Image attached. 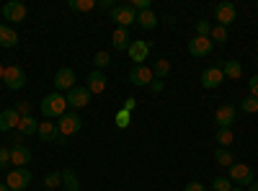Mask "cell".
<instances>
[{
	"mask_svg": "<svg viewBox=\"0 0 258 191\" xmlns=\"http://www.w3.org/2000/svg\"><path fill=\"white\" fill-rule=\"evenodd\" d=\"M41 114H44V119H59L68 114V96H62V93H47L44 98H41Z\"/></svg>",
	"mask_w": 258,
	"mask_h": 191,
	"instance_id": "6da1fadb",
	"label": "cell"
},
{
	"mask_svg": "<svg viewBox=\"0 0 258 191\" xmlns=\"http://www.w3.org/2000/svg\"><path fill=\"white\" fill-rule=\"evenodd\" d=\"M31 171L29 168H13V171L6 176V186L11 188V191H26L29 186H31Z\"/></svg>",
	"mask_w": 258,
	"mask_h": 191,
	"instance_id": "7a4b0ae2",
	"label": "cell"
},
{
	"mask_svg": "<svg viewBox=\"0 0 258 191\" xmlns=\"http://www.w3.org/2000/svg\"><path fill=\"white\" fill-rule=\"evenodd\" d=\"M80 126H83V119H80L78 111H68L64 116H59V121H57L59 137H73V135H78Z\"/></svg>",
	"mask_w": 258,
	"mask_h": 191,
	"instance_id": "3957f363",
	"label": "cell"
},
{
	"mask_svg": "<svg viewBox=\"0 0 258 191\" xmlns=\"http://www.w3.org/2000/svg\"><path fill=\"white\" fill-rule=\"evenodd\" d=\"M111 21L119 26V29H129L132 24H137V11L132 8V6H116L114 11H111Z\"/></svg>",
	"mask_w": 258,
	"mask_h": 191,
	"instance_id": "277c9868",
	"label": "cell"
},
{
	"mask_svg": "<svg viewBox=\"0 0 258 191\" xmlns=\"http://www.w3.org/2000/svg\"><path fill=\"white\" fill-rule=\"evenodd\" d=\"M3 80H6V86H8L11 91H18V88L26 86V70L21 68V65H8Z\"/></svg>",
	"mask_w": 258,
	"mask_h": 191,
	"instance_id": "5b68a950",
	"label": "cell"
},
{
	"mask_svg": "<svg viewBox=\"0 0 258 191\" xmlns=\"http://www.w3.org/2000/svg\"><path fill=\"white\" fill-rule=\"evenodd\" d=\"M153 80H155V73H153V68H147V65H135L132 70H129V83L137 86V88L150 86Z\"/></svg>",
	"mask_w": 258,
	"mask_h": 191,
	"instance_id": "8992f818",
	"label": "cell"
},
{
	"mask_svg": "<svg viewBox=\"0 0 258 191\" xmlns=\"http://www.w3.org/2000/svg\"><path fill=\"white\" fill-rule=\"evenodd\" d=\"M26 16H29L26 6H24V3H18V0H11V3L3 6V18L11 21V24H24Z\"/></svg>",
	"mask_w": 258,
	"mask_h": 191,
	"instance_id": "52a82bcc",
	"label": "cell"
},
{
	"mask_svg": "<svg viewBox=\"0 0 258 191\" xmlns=\"http://www.w3.org/2000/svg\"><path fill=\"white\" fill-rule=\"evenodd\" d=\"M78 86V83H75V70L73 68H59L57 70V75H54V88H57V93L59 91H73Z\"/></svg>",
	"mask_w": 258,
	"mask_h": 191,
	"instance_id": "ba28073f",
	"label": "cell"
},
{
	"mask_svg": "<svg viewBox=\"0 0 258 191\" xmlns=\"http://www.w3.org/2000/svg\"><path fill=\"white\" fill-rule=\"evenodd\" d=\"M214 18H217V24L220 26H230L235 18H238V8H235L232 3H217L214 6Z\"/></svg>",
	"mask_w": 258,
	"mask_h": 191,
	"instance_id": "9c48e42d",
	"label": "cell"
},
{
	"mask_svg": "<svg viewBox=\"0 0 258 191\" xmlns=\"http://www.w3.org/2000/svg\"><path fill=\"white\" fill-rule=\"evenodd\" d=\"M235 116H238V109H235L232 103H225L217 109V114H214V124H217V130H225V126L235 124Z\"/></svg>",
	"mask_w": 258,
	"mask_h": 191,
	"instance_id": "30bf717a",
	"label": "cell"
},
{
	"mask_svg": "<svg viewBox=\"0 0 258 191\" xmlns=\"http://www.w3.org/2000/svg\"><path fill=\"white\" fill-rule=\"evenodd\" d=\"M230 171V181H235V183H240V186H250L253 183V173H250V168L248 165H243V163H235V165H230L227 168Z\"/></svg>",
	"mask_w": 258,
	"mask_h": 191,
	"instance_id": "8fae6325",
	"label": "cell"
},
{
	"mask_svg": "<svg viewBox=\"0 0 258 191\" xmlns=\"http://www.w3.org/2000/svg\"><path fill=\"white\" fill-rule=\"evenodd\" d=\"M129 57H132L135 65H142V62L150 57V41H145V39H132V44H129Z\"/></svg>",
	"mask_w": 258,
	"mask_h": 191,
	"instance_id": "7c38bea8",
	"label": "cell"
},
{
	"mask_svg": "<svg viewBox=\"0 0 258 191\" xmlns=\"http://www.w3.org/2000/svg\"><path fill=\"white\" fill-rule=\"evenodd\" d=\"M212 44H214V41L209 36H194L188 41V54L191 57H207L212 52Z\"/></svg>",
	"mask_w": 258,
	"mask_h": 191,
	"instance_id": "4fadbf2b",
	"label": "cell"
},
{
	"mask_svg": "<svg viewBox=\"0 0 258 191\" xmlns=\"http://www.w3.org/2000/svg\"><path fill=\"white\" fill-rule=\"evenodd\" d=\"M88 103H91V93H88L85 86H75L68 93V106H73V109H85Z\"/></svg>",
	"mask_w": 258,
	"mask_h": 191,
	"instance_id": "5bb4252c",
	"label": "cell"
},
{
	"mask_svg": "<svg viewBox=\"0 0 258 191\" xmlns=\"http://www.w3.org/2000/svg\"><path fill=\"white\" fill-rule=\"evenodd\" d=\"M29 163H31L29 145H16V147H11V165H13V168H26Z\"/></svg>",
	"mask_w": 258,
	"mask_h": 191,
	"instance_id": "9a60e30c",
	"label": "cell"
},
{
	"mask_svg": "<svg viewBox=\"0 0 258 191\" xmlns=\"http://www.w3.org/2000/svg\"><path fill=\"white\" fill-rule=\"evenodd\" d=\"M106 86H109V78H106L101 70H93V73H88V93L91 96H98V93H103L106 91Z\"/></svg>",
	"mask_w": 258,
	"mask_h": 191,
	"instance_id": "2e32d148",
	"label": "cell"
},
{
	"mask_svg": "<svg viewBox=\"0 0 258 191\" xmlns=\"http://www.w3.org/2000/svg\"><path fill=\"white\" fill-rule=\"evenodd\" d=\"M222 80H225V73H222V68H207L204 73H202V86L204 88H220L222 86Z\"/></svg>",
	"mask_w": 258,
	"mask_h": 191,
	"instance_id": "e0dca14e",
	"label": "cell"
},
{
	"mask_svg": "<svg viewBox=\"0 0 258 191\" xmlns=\"http://www.w3.org/2000/svg\"><path fill=\"white\" fill-rule=\"evenodd\" d=\"M36 137L41 142H54L59 137V130H57V121L52 119H44V121H39V130H36Z\"/></svg>",
	"mask_w": 258,
	"mask_h": 191,
	"instance_id": "ac0fdd59",
	"label": "cell"
},
{
	"mask_svg": "<svg viewBox=\"0 0 258 191\" xmlns=\"http://www.w3.org/2000/svg\"><path fill=\"white\" fill-rule=\"evenodd\" d=\"M18 111L16 109H6V111H0V132H16L18 130Z\"/></svg>",
	"mask_w": 258,
	"mask_h": 191,
	"instance_id": "d6986e66",
	"label": "cell"
},
{
	"mask_svg": "<svg viewBox=\"0 0 258 191\" xmlns=\"http://www.w3.org/2000/svg\"><path fill=\"white\" fill-rule=\"evenodd\" d=\"M18 44V34L16 29L6 26V24H0V47H6V49H13Z\"/></svg>",
	"mask_w": 258,
	"mask_h": 191,
	"instance_id": "ffe728a7",
	"label": "cell"
},
{
	"mask_svg": "<svg viewBox=\"0 0 258 191\" xmlns=\"http://www.w3.org/2000/svg\"><path fill=\"white\" fill-rule=\"evenodd\" d=\"M111 44H114V49H129V44H132V39H129V29H114V34H111Z\"/></svg>",
	"mask_w": 258,
	"mask_h": 191,
	"instance_id": "44dd1931",
	"label": "cell"
},
{
	"mask_svg": "<svg viewBox=\"0 0 258 191\" xmlns=\"http://www.w3.org/2000/svg\"><path fill=\"white\" fill-rule=\"evenodd\" d=\"M222 73H225V78L240 80V78H243V65H240L238 59H227L225 65H222Z\"/></svg>",
	"mask_w": 258,
	"mask_h": 191,
	"instance_id": "7402d4cb",
	"label": "cell"
},
{
	"mask_svg": "<svg viewBox=\"0 0 258 191\" xmlns=\"http://www.w3.org/2000/svg\"><path fill=\"white\" fill-rule=\"evenodd\" d=\"M137 26H142V29H155L158 26V16L153 13V8L137 13Z\"/></svg>",
	"mask_w": 258,
	"mask_h": 191,
	"instance_id": "603a6c76",
	"label": "cell"
},
{
	"mask_svg": "<svg viewBox=\"0 0 258 191\" xmlns=\"http://www.w3.org/2000/svg\"><path fill=\"white\" fill-rule=\"evenodd\" d=\"M36 130H39V121L34 119V116H24L18 121V132L24 135V137H29V135H36Z\"/></svg>",
	"mask_w": 258,
	"mask_h": 191,
	"instance_id": "cb8c5ba5",
	"label": "cell"
},
{
	"mask_svg": "<svg viewBox=\"0 0 258 191\" xmlns=\"http://www.w3.org/2000/svg\"><path fill=\"white\" fill-rule=\"evenodd\" d=\"M214 140H217V145H222L225 150L235 142V132H232V126H225V130H217V135H214Z\"/></svg>",
	"mask_w": 258,
	"mask_h": 191,
	"instance_id": "d4e9b609",
	"label": "cell"
},
{
	"mask_svg": "<svg viewBox=\"0 0 258 191\" xmlns=\"http://www.w3.org/2000/svg\"><path fill=\"white\" fill-rule=\"evenodd\" d=\"M62 183L68 186V191H80V186H78V176H75L73 168H64V171H62Z\"/></svg>",
	"mask_w": 258,
	"mask_h": 191,
	"instance_id": "484cf974",
	"label": "cell"
},
{
	"mask_svg": "<svg viewBox=\"0 0 258 191\" xmlns=\"http://www.w3.org/2000/svg\"><path fill=\"white\" fill-rule=\"evenodd\" d=\"M214 160H217L220 165H225V168L235 165V158H232V153H230V150H225V147H217V150H214Z\"/></svg>",
	"mask_w": 258,
	"mask_h": 191,
	"instance_id": "4316f807",
	"label": "cell"
},
{
	"mask_svg": "<svg viewBox=\"0 0 258 191\" xmlns=\"http://www.w3.org/2000/svg\"><path fill=\"white\" fill-rule=\"evenodd\" d=\"M68 6H70L73 11H78V13H88V11L96 8V0H70Z\"/></svg>",
	"mask_w": 258,
	"mask_h": 191,
	"instance_id": "83f0119b",
	"label": "cell"
},
{
	"mask_svg": "<svg viewBox=\"0 0 258 191\" xmlns=\"http://www.w3.org/2000/svg\"><path fill=\"white\" fill-rule=\"evenodd\" d=\"M44 186L52 188V191H57V188L62 186V171H49V173L44 176Z\"/></svg>",
	"mask_w": 258,
	"mask_h": 191,
	"instance_id": "f1b7e54d",
	"label": "cell"
},
{
	"mask_svg": "<svg viewBox=\"0 0 258 191\" xmlns=\"http://www.w3.org/2000/svg\"><path fill=\"white\" fill-rule=\"evenodd\" d=\"M153 73H155V78L165 80V78L170 75V62H168V59H158V62H155V68H153Z\"/></svg>",
	"mask_w": 258,
	"mask_h": 191,
	"instance_id": "f546056e",
	"label": "cell"
},
{
	"mask_svg": "<svg viewBox=\"0 0 258 191\" xmlns=\"http://www.w3.org/2000/svg\"><path fill=\"white\" fill-rule=\"evenodd\" d=\"M93 65H96V70H106V68L111 65V54H109V52H96Z\"/></svg>",
	"mask_w": 258,
	"mask_h": 191,
	"instance_id": "4dcf8cb0",
	"label": "cell"
},
{
	"mask_svg": "<svg viewBox=\"0 0 258 191\" xmlns=\"http://www.w3.org/2000/svg\"><path fill=\"white\" fill-rule=\"evenodd\" d=\"M209 39L212 41H217V44H225V41H227V29L225 26H212V34H209Z\"/></svg>",
	"mask_w": 258,
	"mask_h": 191,
	"instance_id": "1f68e13d",
	"label": "cell"
},
{
	"mask_svg": "<svg viewBox=\"0 0 258 191\" xmlns=\"http://www.w3.org/2000/svg\"><path fill=\"white\" fill-rule=\"evenodd\" d=\"M114 124L119 126V130H126V126L129 124H132V114H129V111H116V116H114Z\"/></svg>",
	"mask_w": 258,
	"mask_h": 191,
	"instance_id": "d6a6232c",
	"label": "cell"
},
{
	"mask_svg": "<svg viewBox=\"0 0 258 191\" xmlns=\"http://www.w3.org/2000/svg\"><path fill=\"white\" fill-rule=\"evenodd\" d=\"M212 188H214V191H232V181L225 178V176H220V178L212 181Z\"/></svg>",
	"mask_w": 258,
	"mask_h": 191,
	"instance_id": "836d02e7",
	"label": "cell"
},
{
	"mask_svg": "<svg viewBox=\"0 0 258 191\" xmlns=\"http://www.w3.org/2000/svg\"><path fill=\"white\" fill-rule=\"evenodd\" d=\"M240 111H245V114H255L258 111V98H245V101H240Z\"/></svg>",
	"mask_w": 258,
	"mask_h": 191,
	"instance_id": "e575fe53",
	"label": "cell"
},
{
	"mask_svg": "<svg viewBox=\"0 0 258 191\" xmlns=\"http://www.w3.org/2000/svg\"><path fill=\"white\" fill-rule=\"evenodd\" d=\"M13 109L18 111V116H21V119H24V116H31V103H29V101H18V103L13 106Z\"/></svg>",
	"mask_w": 258,
	"mask_h": 191,
	"instance_id": "d590c367",
	"label": "cell"
},
{
	"mask_svg": "<svg viewBox=\"0 0 258 191\" xmlns=\"http://www.w3.org/2000/svg\"><path fill=\"white\" fill-rule=\"evenodd\" d=\"M212 34V24H209V21H197V36H209Z\"/></svg>",
	"mask_w": 258,
	"mask_h": 191,
	"instance_id": "8d00e7d4",
	"label": "cell"
},
{
	"mask_svg": "<svg viewBox=\"0 0 258 191\" xmlns=\"http://www.w3.org/2000/svg\"><path fill=\"white\" fill-rule=\"evenodd\" d=\"M6 165H11V147H0V168L6 171Z\"/></svg>",
	"mask_w": 258,
	"mask_h": 191,
	"instance_id": "74e56055",
	"label": "cell"
},
{
	"mask_svg": "<svg viewBox=\"0 0 258 191\" xmlns=\"http://www.w3.org/2000/svg\"><path fill=\"white\" fill-rule=\"evenodd\" d=\"M129 6H132L137 13H142V11H150V0H129Z\"/></svg>",
	"mask_w": 258,
	"mask_h": 191,
	"instance_id": "f35d334b",
	"label": "cell"
},
{
	"mask_svg": "<svg viewBox=\"0 0 258 191\" xmlns=\"http://www.w3.org/2000/svg\"><path fill=\"white\" fill-rule=\"evenodd\" d=\"M248 91H250V98H258V75L248 80Z\"/></svg>",
	"mask_w": 258,
	"mask_h": 191,
	"instance_id": "ab89813d",
	"label": "cell"
},
{
	"mask_svg": "<svg viewBox=\"0 0 258 191\" xmlns=\"http://www.w3.org/2000/svg\"><path fill=\"white\" fill-rule=\"evenodd\" d=\"M96 8H103V11H114V8H116V3H114V0H98V3H96Z\"/></svg>",
	"mask_w": 258,
	"mask_h": 191,
	"instance_id": "60d3db41",
	"label": "cell"
},
{
	"mask_svg": "<svg viewBox=\"0 0 258 191\" xmlns=\"http://www.w3.org/2000/svg\"><path fill=\"white\" fill-rule=\"evenodd\" d=\"M183 191H207V186L204 183H199V181H191V183H186V188Z\"/></svg>",
	"mask_w": 258,
	"mask_h": 191,
	"instance_id": "b9f144b4",
	"label": "cell"
},
{
	"mask_svg": "<svg viewBox=\"0 0 258 191\" xmlns=\"http://www.w3.org/2000/svg\"><path fill=\"white\" fill-rule=\"evenodd\" d=\"M11 145H13V147H16V145H24V135H21L18 130L11 135Z\"/></svg>",
	"mask_w": 258,
	"mask_h": 191,
	"instance_id": "7bdbcfd3",
	"label": "cell"
},
{
	"mask_svg": "<svg viewBox=\"0 0 258 191\" xmlns=\"http://www.w3.org/2000/svg\"><path fill=\"white\" fill-rule=\"evenodd\" d=\"M135 106H137V101H135L132 96H129V98L124 101V111H129V114H132V111H135Z\"/></svg>",
	"mask_w": 258,
	"mask_h": 191,
	"instance_id": "ee69618b",
	"label": "cell"
},
{
	"mask_svg": "<svg viewBox=\"0 0 258 191\" xmlns=\"http://www.w3.org/2000/svg\"><path fill=\"white\" fill-rule=\"evenodd\" d=\"M163 86H165V83H163V80H160V78H155V80H153V83H150V88H153V91H155V93H160V91H163Z\"/></svg>",
	"mask_w": 258,
	"mask_h": 191,
	"instance_id": "f6af8a7d",
	"label": "cell"
},
{
	"mask_svg": "<svg viewBox=\"0 0 258 191\" xmlns=\"http://www.w3.org/2000/svg\"><path fill=\"white\" fill-rule=\"evenodd\" d=\"M248 191H258V181H253V183L248 186Z\"/></svg>",
	"mask_w": 258,
	"mask_h": 191,
	"instance_id": "bcb514c9",
	"label": "cell"
},
{
	"mask_svg": "<svg viewBox=\"0 0 258 191\" xmlns=\"http://www.w3.org/2000/svg\"><path fill=\"white\" fill-rule=\"evenodd\" d=\"M0 191H11V188H8V186H6L3 181H0Z\"/></svg>",
	"mask_w": 258,
	"mask_h": 191,
	"instance_id": "7dc6e473",
	"label": "cell"
},
{
	"mask_svg": "<svg viewBox=\"0 0 258 191\" xmlns=\"http://www.w3.org/2000/svg\"><path fill=\"white\" fill-rule=\"evenodd\" d=\"M3 75H6V68H3V65H0V80H3Z\"/></svg>",
	"mask_w": 258,
	"mask_h": 191,
	"instance_id": "c3c4849f",
	"label": "cell"
},
{
	"mask_svg": "<svg viewBox=\"0 0 258 191\" xmlns=\"http://www.w3.org/2000/svg\"><path fill=\"white\" fill-rule=\"evenodd\" d=\"M232 191H245V188H232Z\"/></svg>",
	"mask_w": 258,
	"mask_h": 191,
	"instance_id": "681fc988",
	"label": "cell"
},
{
	"mask_svg": "<svg viewBox=\"0 0 258 191\" xmlns=\"http://www.w3.org/2000/svg\"><path fill=\"white\" fill-rule=\"evenodd\" d=\"M44 191H52V188H44Z\"/></svg>",
	"mask_w": 258,
	"mask_h": 191,
	"instance_id": "f907efd6",
	"label": "cell"
},
{
	"mask_svg": "<svg viewBox=\"0 0 258 191\" xmlns=\"http://www.w3.org/2000/svg\"><path fill=\"white\" fill-rule=\"evenodd\" d=\"M26 191H29V188H26Z\"/></svg>",
	"mask_w": 258,
	"mask_h": 191,
	"instance_id": "816d5d0a",
	"label": "cell"
}]
</instances>
